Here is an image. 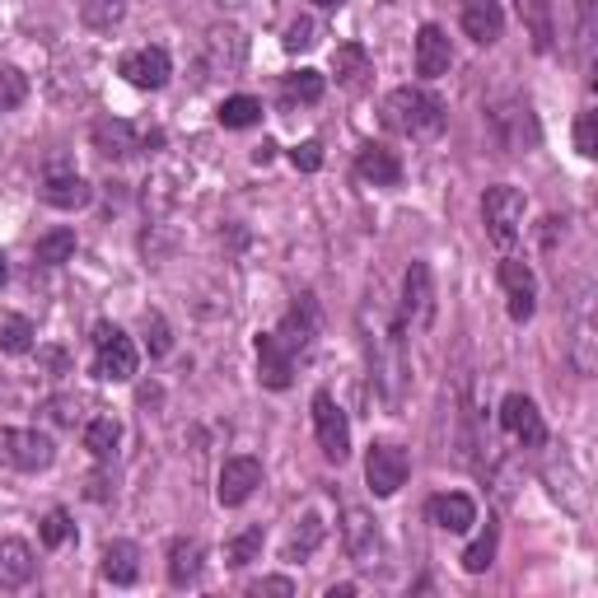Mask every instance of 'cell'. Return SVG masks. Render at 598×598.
I'll return each mask as SVG.
<instances>
[{
	"instance_id": "8d00e7d4",
	"label": "cell",
	"mask_w": 598,
	"mask_h": 598,
	"mask_svg": "<svg viewBox=\"0 0 598 598\" xmlns=\"http://www.w3.org/2000/svg\"><path fill=\"white\" fill-rule=\"evenodd\" d=\"M24 99H28V80H24V71L0 66V108H20Z\"/></svg>"
},
{
	"instance_id": "9c48e42d",
	"label": "cell",
	"mask_w": 598,
	"mask_h": 598,
	"mask_svg": "<svg viewBox=\"0 0 598 598\" xmlns=\"http://www.w3.org/2000/svg\"><path fill=\"white\" fill-rule=\"evenodd\" d=\"M52 459H57V449H52V439H47L42 431H10V426H0V463H5V468L42 472Z\"/></svg>"
},
{
	"instance_id": "484cf974",
	"label": "cell",
	"mask_w": 598,
	"mask_h": 598,
	"mask_svg": "<svg viewBox=\"0 0 598 598\" xmlns=\"http://www.w3.org/2000/svg\"><path fill=\"white\" fill-rule=\"evenodd\" d=\"M201 557H207V547H201L197 538H178L169 547V580L173 585H192V580L201 575Z\"/></svg>"
},
{
	"instance_id": "3957f363",
	"label": "cell",
	"mask_w": 598,
	"mask_h": 598,
	"mask_svg": "<svg viewBox=\"0 0 598 598\" xmlns=\"http://www.w3.org/2000/svg\"><path fill=\"white\" fill-rule=\"evenodd\" d=\"M244 57H248L244 28H234V24L207 28V38H201V80H220V75L229 80V75H239Z\"/></svg>"
},
{
	"instance_id": "8fae6325",
	"label": "cell",
	"mask_w": 598,
	"mask_h": 598,
	"mask_svg": "<svg viewBox=\"0 0 598 598\" xmlns=\"http://www.w3.org/2000/svg\"><path fill=\"white\" fill-rule=\"evenodd\" d=\"M160 132H136L132 122H122V117H103V122H94V150L103 154V160H127V154L136 150H146V146H160Z\"/></svg>"
},
{
	"instance_id": "9a60e30c",
	"label": "cell",
	"mask_w": 598,
	"mask_h": 598,
	"mask_svg": "<svg viewBox=\"0 0 598 598\" xmlns=\"http://www.w3.org/2000/svg\"><path fill=\"white\" fill-rule=\"evenodd\" d=\"M89 197H94V187L75 169H61V164L47 169V178H42V201H47V207L80 211V207H89Z\"/></svg>"
},
{
	"instance_id": "30bf717a",
	"label": "cell",
	"mask_w": 598,
	"mask_h": 598,
	"mask_svg": "<svg viewBox=\"0 0 598 598\" xmlns=\"http://www.w3.org/2000/svg\"><path fill=\"white\" fill-rule=\"evenodd\" d=\"M341 543H346V557H351L360 571H374L384 557V538H379V524L370 519V510L351 506L346 510V524H341Z\"/></svg>"
},
{
	"instance_id": "8992f818",
	"label": "cell",
	"mask_w": 598,
	"mask_h": 598,
	"mask_svg": "<svg viewBox=\"0 0 598 598\" xmlns=\"http://www.w3.org/2000/svg\"><path fill=\"white\" fill-rule=\"evenodd\" d=\"M313 431H319V449L327 463L351 459V426H346V412L333 393H313Z\"/></svg>"
},
{
	"instance_id": "e575fe53",
	"label": "cell",
	"mask_w": 598,
	"mask_h": 598,
	"mask_svg": "<svg viewBox=\"0 0 598 598\" xmlns=\"http://www.w3.org/2000/svg\"><path fill=\"white\" fill-rule=\"evenodd\" d=\"M258 552H262V528H244L239 538H229V543H225V565L244 571L248 561H258Z\"/></svg>"
},
{
	"instance_id": "83f0119b",
	"label": "cell",
	"mask_w": 598,
	"mask_h": 598,
	"mask_svg": "<svg viewBox=\"0 0 598 598\" xmlns=\"http://www.w3.org/2000/svg\"><path fill=\"white\" fill-rule=\"evenodd\" d=\"M117 439H122V426H117L113 416H94L89 426H85V449L94 453V459H113Z\"/></svg>"
},
{
	"instance_id": "6da1fadb",
	"label": "cell",
	"mask_w": 598,
	"mask_h": 598,
	"mask_svg": "<svg viewBox=\"0 0 598 598\" xmlns=\"http://www.w3.org/2000/svg\"><path fill=\"white\" fill-rule=\"evenodd\" d=\"M379 117H384L388 132L412 136V140H431V136L445 132V103H439L431 89H412V85L393 89L379 108Z\"/></svg>"
},
{
	"instance_id": "f1b7e54d",
	"label": "cell",
	"mask_w": 598,
	"mask_h": 598,
	"mask_svg": "<svg viewBox=\"0 0 598 598\" xmlns=\"http://www.w3.org/2000/svg\"><path fill=\"white\" fill-rule=\"evenodd\" d=\"M0 351H5V356H28V351H34V323L20 319V313L0 319Z\"/></svg>"
},
{
	"instance_id": "44dd1931",
	"label": "cell",
	"mask_w": 598,
	"mask_h": 598,
	"mask_svg": "<svg viewBox=\"0 0 598 598\" xmlns=\"http://www.w3.org/2000/svg\"><path fill=\"white\" fill-rule=\"evenodd\" d=\"M426 514H431V524L445 528V533H468L472 524H477V506H472L468 496H459V491L435 496L431 506H426Z\"/></svg>"
},
{
	"instance_id": "ee69618b",
	"label": "cell",
	"mask_w": 598,
	"mask_h": 598,
	"mask_svg": "<svg viewBox=\"0 0 598 598\" xmlns=\"http://www.w3.org/2000/svg\"><path fill=\"white\" fill-rule=\"evenodd\" d=\"M356 594V585H337V589H327V598H351Z\"/></svg>"
},
{
	"instance_id": "f6af8a7d",
	"label": "cell",
	"mask_w": 598,
	"mask_h": 598,
	"mask_svg": "<svg viewBox=\"0 0 598 598\" xmlns=\"http://www.w3.org/2000/svg\"><path fill=\"white\" fill-rule=\"evenodd\" d=\"M589 10H594V0H580V20H585V34H589Z\"/></svg>"
},
{
	"instance_id": "4dcf8cb0",
	"label": "cell",
	"mask_w": 598,
	"mask_h": 598,
	"mask_svg": "<svg viewBox=\"0 0 598 598\" xmlns=\"http://www.w3.org/2000/svg\"><path fill=\"white\" fill-rule=\"evenodd\" d=\"M122 14H127V0H80V20H85L89 28H99V34L117 28Z\"/></svg>"
},
{
	"instance_id": "d6a6232c",
	"label": "cell",
	"mask_w": 598,
	"mask_h": 598,
	"mask_svg": "<svg viewBox=\"0 0 598 598\" xmlns=\"http://www.w3.org/2000/svg\"><path fill=\"white\" fill-rule=\"evenodd\" d=\"M323 89H327V80H323L319 71H295V75H286V99H290V103H319Z\"/></svg>"
},
{
	"instance_id": "7402d4cb",
	"label": "cell",
	"mask_w": 598,
	"mask_h": 598,
	"mask_svg": "<svg viewBox=\"0 0 598 598\" xmlns=\"http://www.w3.org/2000/svg\"><path fill=\"white\" fill-rule=\"evenodd\" d=\"M356 173L374 187H398L402 183V160L388 146H365L356 154Z\"/></svg>"
},
{
	"instance_id": "bcb514c9",
	"label": "cell",
	"mask_w": 598,
	"mask_h": 598,
	"mask_svg": "<svg viewBox=\"0 0 598 598\" xmlns=\"http://www.w3.org/2000/svg\"><path fill=\"white\" fill-rule=\"evenodd\" d=\"M5 276H10V266H5V253H0V286H5Z\"/></svg>"
},
{
	"instance_id": "b9f144b4",
	"label": "cell",
	"mask_w": 598,
	"mask_h": 598,
	"mask_svg": "<svg viewBox=\"0 0 598 598\" xmlns=\"http://www.w3.org/2000/svg\"><path fill=\"white\" fill-rule=\"evenodd\" d=\"M248 594H258V598H262V594H295V585H290L286 575H272V580H258V585L248 589Z\"/></svg>"
},
{
	"instance_id": "c3c4849f",
	"label": "cell",
	"mask_w": 598,
	"mask_h": 598,
	"mask_svg": "<svg viewBox=\"0 0 598 598\" xmlns=\"http://www.w3.org/2000/svg\"><path fill=\"white\" fill-rule=\"evenodd\" d=\"M220 5H244V0H220Z\"/></svg>"
},
{
	"instance_id": "ffe728a7",
	"label": "cell",
	"mask_w": 598,
	"mask_h": 598,
	"mask_svg": "<svg viewBox=\"0 0 598 598\" xmlns=\"http://www.w3.org/2000/svg\"><path fill=\"white\" fill-rule=\"evenodd\" d=\"M38 561H34V547L24 538H5L0 543V589H24L34 580Z\"/></svg>"
},
{
	"instance_id": "d6986e66",
	"label": "cell",
	"mask_w": 598,
	"mask_h": 598,
	"mask_svg": "<svg viewBox=\"0 0 598 598\" xmlns=\"http://www.w3.org/2000/svg\"><path fill=\"white\" fill-rule=\"evenodd\" d=\"M463 34L472 42L491 47L506 34V14H500V0H463Z\"/></svg>"
},
{
	"instance_id": "d4e9b609",
	"label": "cell",
	"mask_w": 598,
	"mask_h": 598,
	"mask_svg": "<svg viewBox=\"0 0 598 598\" xmlns=\"http://www.w3.org/2000/svg\"><path fill=\"white\" fill-rule=\"evenodd\" d=\"M103 580H113V585H136L140 580V547L117 538L103 547Z\"/></svg>"
},
{
	"instance_id": "f35d334b",
	"label": "cell",
	"mask_w": 598,
	"mask_h": 598,
	"mask_svg": "<svg viewBox=\"0 0 598 598\" xmlns=\"http://www.w3.org/2000/svg\"><path fill=\"white\" fill-rule=\"evenodd\" d=\"M290 160H295V169L319 173L323 169V146H319V140H299V146L290 150Z\"/></svg>"
},
{
	"instance_id": "d590c367",
	"label": "cell",
	"mask_w": 598,
	"mask_h": 598,
	"mask_svg": "<svg viewBox=\"0 0 598 598\" xmlns=\"http://www.w3.org/2000/svg\"><path fill=\"white\" fill-rule=\"evenodd\" d=\"M491 561H496V524H486L482 538H477V543H472L468 552H463V571H468V575H482Z\"/></svg>"
},
{
	"instance_id": "ba28073f",
	"label": "cell",
	"mask_w": 598,
	"mask_h": 598,
	"mask_svg": "<svg viewBox=\"0 0 598 598\" xmlns=\"http://www.w3.org/2000/svg\"><path fill=\"white\" fill-rule=\"evenodd\" d=\"M407 472H412V459H407L402 445H393V439H379V445H370V459H365V482L374 496H398L407 486Z\"/></svg>"
},
{
	"instance_id": "7a4b0ae2",
	"label": "cell",
	"mask_w": 598,
	"mask_h": 598,
	"mask_svg": "<svg viewBox=\"0 0 598 598\" xmlns=\"http://www.w3.org/2000/svg\"><path fill=\"white\" fill-rule=\"evenodd\" d=\"M524 211H528V201H524V192H519V187H510V183L486 187L482 220H486V234H491L496 248H510L519 234H524Z\"/></svg>"
},
{
	"instance_id": "4fadbf2b",
	"label": "cell",
	"mask_w": 598,
	"mask_h": 598,
	"mask_svg": "<svg viewBox=\"0 0 598 598\" xmlns=\"http://www.w3.org/2000/svg\"><path fill=\"white\" fill-rule=\"evenodd\" d=\"M496 276H500V286H506V295H510V319L528 323L533 309H538V276H533V266L519 262V258H506Z\"/></svg>"
},
{
	"instance_id": "7bdbcfd3",
	"label": "cell",
	"mask_w": 598,
	"mask_h": 598,
	"mask_svg": "<svg viewBox=\"0 0 598 598\" xmlns=\"http://www.w3.org/2000/svg\"><path fill=\"white\" fill-rule=\"evenodd\" d=\"M272 154H276V146H272V140H262V146L253 150V160H258V164H266V160H272Z\"/></svg>"
},
{
	"instance_id": "e0dca14e",
	"label": "cell",
	"mask_w": 598,
	"mask_h": 598,
	"mask_svg": "<svg viewBox=\"0 0 598 598\" xmlns=\"http://www.w3.org/2000/svg\"><path fill=\"white\" fill-rule=\"evenodd\" d=\"M258 374L266 388H290L295 384V351L276 333L258 337Z\"/></svg>"
},
{
	"instance_id": "1f68e13d",
	"label": "cell",
	"mask_w": 598,
	"mask_h": 598,
	"mask_svg": "<svg viewBox=\"0 0 598 598\" xmlns=\"http://www.w3.org/2000/svg\"><path fill=\"white\" fill-rule=\"evenodd\" d=\"M34 253H38L42 266H61V262H71V258H75V229H52V234H42Z\"/></svg>"
},
{
	"instance_id": "7c38bea8",
	"label": "cell",
	"mask_w": 598,
	"mask_h": 598,
	"mask_svg": "<svg viewBox=\"0 0 598 598\" xmlns=\"http://www.w3.org/2000/svg\"><path fill=\"white\" fill-rule=\"evenodd\" d=\"M500 426H506L524 449H543L547 445L543 412H538V402H533V398H524V393H510V398L500 402Z\"/></svg>"
},
{
	"instance_id": "2e32d148",
	"label": "cell",
	"mask_w": 598,
	"mask_h": 598,
	"mask_svg": "<svg viewBox=\"0 0 598 598\" xmlns=\"http://www.w3.org/2000/svg\"><path fill=\"white\" fill-rule=\"evenodd\" d=\"M262 486V463L258 459H229L220 468V486H215V500L220 506H244Z\"/></svg>"
},
{
	"instance_id": "f546056e",
	"label": "cell",
	"mask_w": 598,
	"mask_h": 598,
	"mask_svg": "<svg viewBox=\"0 0 598 598\" xmlns=\"http://www.w3.org/2000/svg\"><path fill=\"white\" fill-rule=\"evenodd\" d=\"M319 38H323V24L313 20V14H299V20L286 24L281 47H286V52H313V47H319Z\"/></svg>"
},
{
	"instance_id": "52a82bcc",
	"label": "cell",
	"mask_w": 598,
	"mask_h": 598,
	"mask_svg": "<svg viewBox=\"0 0 598 598\" xmlns=\"http://www.w3.org/2000/svg\"><path fill=\"white\" fill-rule=\"evenodd\" d=\"M402 333H426L435 323V281H431V266L426 262H412L407 266V281H402Z\"/></svg>"
},
{
	"instance_id": "5b68a950",
	"label": "cell",
	"mask_w": 598,
	"mask_h": 598,
	"mask_svg": "<svg viewBox=\"0 0 598 598\" xmlns=\"http://www.w3.org/2000/svg\"><path fill=\"white\" fill-rule=\"evenodd\" d=\"M486 122H491V136L500 140V150L524 154L528 146H538V122H533L524 99H506L486 108Z\"/></svg>"
},
{
	"instance_id": "603a6c76",
	"label": "cell",
	"mask_w": 598,
	"mask_h": 598,
	"mask_svg": "<svg viewBox=\"0 0 598 598\" xmlns=\"http://www.w3.org/2000/svg\"><path fill=\"white\" fill-rule=\"evenodd\" d=\"M333 71H337V85L341 89L360 94V89L370 85V75H374V61H370V52L360 42H341L337 57H333Z\"/></svg>"
},
{
	"instance_id": "ab89813d",
	"label": "cell",
	"mask_w": 598,
	"mask_h": 598,
	"mask_svg": "<svg viewBox=\"0 0 598 598\" xmlns=\"http://www.w3.org/2000/svg\"><path fill=\"white\" fill-rule=\"evenodd\" d=\"M146 337H150V351L154 356H169L173 337H169V323L160 319V313H146Z\"/></svg>"
},
{
	"instance_id": "4316f807",
	"label": "cell",
	"mask_w": 598,
	"mask_h": 598,
	"mask_svg": "<svg viewBox=\"0 0 598 598\" xmlns=\"http://www.w3.org/2000/svg\"><path fill=\"white\" fill-rule=\"evenodd\" d=\"M220 127H229V132H244V127H258L262 122V103L258 99H248V94H234V99L220 103Z\"/></svg>"
},
{
	"instance_id": "5bb4252c",
	"label": "cell",
	"mask_w": 598,
	"mask_h": 598,
	"mask_svg": "<svg viewBox=\"0 0 598 598\" xmlns=\"http://www.w3.org/2000/svg\"><path fill=\"white\" fill-rule=\"evenodd\" d=\"M122 75H127V85H136V89H164L173 75V61L164 47H136V52L122 57Z\"/></svg>"
},
{
	"instance_id": "277c9868",
	"label": "cell",
	"mask_w": 598,
	"mask_h": 598,
	"mask_svg": "<svg viewBox=\"0 0 598 598\" xmlns=\"http://www.w3.org/2000/svg\"><path fill=\"white\" fill-rule=\"evenodd\" d=\"M136 341L122 333L113 323H99L94 327V374L108 384H127L136 374Z\"/></svg>"
},
{
	"instance_id": "836d02e7",
	"label": "cell",
	"mask_w": 598,
	"mask_h": 598,
	"mask_svg": "<svg viewBox=\"0 0 598 598\" xmlns=\"http://www.w3.org/2000/svg\"><path fill=\"white\" fill-rule=\"evenodd\" d=\"M299 524H304V528H295V533H290V543H286V557H290V561H295V557L304 561V557L313 552V547L323 543V519H319V514H304Z\"/></svg>"
},
{
	"instance_id": "7dc6e473",
	"label": "cell",
	"mask_w": 598,
	"mask_h": 598,
	"mask_svg": "<svg viewBox=\"0 0 598 598\" xmlns=\"http://www.w3.org/2000/svg\"><path fill=\"white\" fill-rule=\"evenodd\" d=\"M319 5H323V10H337V5H341V0H319Z\"/></svg>"
},
{
	"instance_id": "cb8c5ba5",
	"label": "cell",
	"mask_w": 598,
	"mask_h": 598,
	"mask_svg": "<svg viewBox=\"0 0 598 598\" xmlns=\"http://www.w3.org/2000/svg\"><path fill=\"white\" fill-rule=\"evenodd\" d=\"M519 20H524V34L533 38L538 52H552L557 42V24H552V0H514Z\"/></svg>"
},
{
	"instance_id": "74e56055",
	"label": "cell",
	"mask_w": 598,
	"mask_h": 598,
	"mask_svg": "<svg viewBox=\"0 0 598 598\" xmlns=\"http://www.w3.org/2000/svg\"><path fill=\"white\" fill-rule=\"evenodd\" d=\"M71 533H75V524H71L66 510H47V519H42V543L47 547H66Z\"/></svg>"
},
{
	"instance_id": "60d3db41",
	"label": "cell",
	"mask_w": 598,
	"mask_h": 598,
	"mask_svg": "<svg viewBox=\"0 0 598 598\" xmlns=\"http://www.w3.org/2000/svg\"><path fill=\"white\" fill-rule=\"evenodd\" d=\"M575 150L585 154V160H594V154H598V140H594V113H580V122H575Z\"/></svg>"
},
{
	"instance_id": "ac0fdd59",
	"label": "cell",
	"mask_w": 598,
	"mask_h": 598,
	"mask_svg": "<svg viewBox=\"0 0 598 598\" xmlns=\"http://www.w3.org/2000/svg\"><path fill=\"white\" fill-rule=\"evenodd\" d=\"M449 66H453L449 34L439 24H421V34H416V75L439 80V75H449Z\"/></svg>"
}]
</instances>
